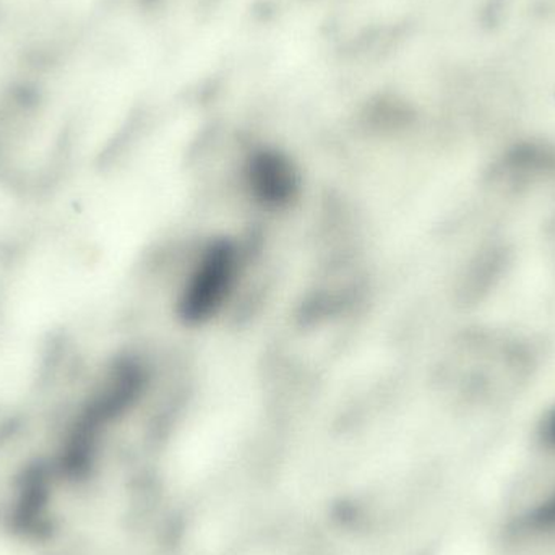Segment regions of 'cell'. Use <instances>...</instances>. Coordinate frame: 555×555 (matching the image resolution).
<instances>
[{
    "label": "cell",
    "instance_id": "7a4b0ae2",
    "mask_svg": "<svg viewBox=\"0 0 555 555\" xmlns=\"http://www.w3.org/2000/svg\"><path fill=\"white\" fill-rule=\"evenodd\" d=\"M502 254L498 250H489L486 253L478 262L473 266L469 272L468 280L465 284V293L472 297L481 296L482 293L489 289L494 278L498 276L501 270Z\"/></svg>",
    "mask_w": 555,
    "mask_h": 555
},
{
    "label": "cell",
    "instance_id": "3957f363",
    "mask_svg": "<svg viewBox=\"0 0 555 555\" xmlns=\"http://www.w3.org/2000/svg\"><path fill=\"white\" fill-rule=\"evenodd\" d=\"M541 439L550 449L555 450V408L544 420L543 427H541Z\"/></svg>",
    "mask_w": 555,
    "mask_h": 555
},
{
    "label": "cell",
    "instance_id": "6da1fadb",
    "mask_svg": "<svg viewBox=\"0 0 555 555\" xmlns=\"http://www.w3.org/2000/svg\"><path fill=\"white\" fill-rule=\"evenodd\" d=\"M511 533L524 534L550 533L555 530V492L546 501L530 508L527 514L515 518L511 524Z\"/></svg>",
    "mask_w": 555,
    "mask_h": 555
}]
</instances>
